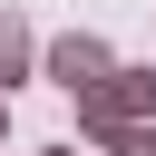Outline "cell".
<instances>
[{"label":"cell","instance_id":"obj_6","mask_svg":"<svg viewBox=\"0 0 156 156\" xmlns=\"http://www.w3.org/2000/svg\"><path fill=\"white\" fill-rule=\"evenodd\" d=\"M49 156H78V146H49Z\"/></svg>","mask_w":156,"mask_h":156},{"label":"cell","instance_id":"obj_1","mask_svg":"<svg viewBox=\"0 0 156 156\" xmlns=\"http://www.w3.org/2000/svg\"><path fill=\"white\" fill-rule=\"evenodd\" d=\"M156 117V68H107L78 88V127L88 136H117V127H146Z\"/></svg>","mask_w":156,"mask_h":156},{"label":"cell","instance_id":"obj_2","mask_svg":"<svg viewBox=\"0 0 156 156\" xmlns=\"http://www.w3.org/2000/svg\"><path fill=\"white\" fill-rule=\"evenodd\" d=\"M107 68H117V58H107V39H88V29H68V39H49V78H58L68 98H78L88 78H107Z\"/></svg>","mask_w":156,"mask_h":156},{"label":"cell","instance_id":"obj_5","mask_svg":"<svg viewBox=\"0 0 156 156\" xmlns=\"http://www.w3.org/2000/svg\"><path fill=\"white\" fill-rule=\"evenodd\" d=\"M0 127H10V88H0Z\"/></svg>","mask_w":156,"mask_h":156},{"label":"cell","instance_id":"obj_4","mask_svg":"<svg viewBox=\"0 0 156 156\" xmlns=\"http://www.w3.org/2000/svg\"><path fill=\"white\" fill-rule=\"evenodd\" d=\"M107 156H156V127H117V136H107Z\"/></svg>","mask_w":156,"mask_h":156},{"label":"cell","instance_id":"obj_3","mask_svg":"<svg viewBox=\"0 0 156 156\" xmlns=\"http://www.w3.org/2000/svg\"><path fill=\"white\" fill-rule=\"evenodd\" d=\"M10 78H29V20L20 10H0V88Z\"/></svg>","mask_w":156,"mask_h":156}]
</instances>
